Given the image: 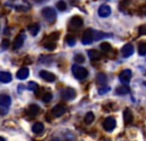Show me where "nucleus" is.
<instances>
[{
	"mask_svg": "<svg viewBox=\"0 0 146 141\" xmlns=\"http://www.w3.org/2000/svg\"><path fill=\"white\" fill-rule=\"evenodd\" d=\"M28 30L32 35H36L39 31V25L38 24H32V25H29Z\"/></svg>",
	"mask_w": 146,
	"mask_h": 141,
	"instance_id": "21",
	"label": "nucleus"
},
{
	"mask_svg": "<svg viewBox=\"0 0 146 141\" xmlns=\"http://www.w3.org/2000/svg\"><path fill=\"white\" fill-rule=\"evenodd\" d=\"M129 92V88L127 86H120V87H118L116 89V93L117 94H121V96L127 94Z\"/></svg>",
	"mask_w": 146,
	"mask_h": 141,
	"instance_id": "25",
	"label": "nucleus"
},
{
	"mask_svg": "<svg viewBox=\"0 0 146 141\" xmlns=\"http://www.w3.org/2000/svg\"><path fill=\"white\" fill-rule=\"evenodd\" d=\"M72 72H73V75L75 76V78L78 80H84L88 76V70L78 65H74L72 67Z\"/></svg>",
	"mask_w": 146,
	"mask_h": 141,
	"instance_id": "1",
	"label": "nucleus"
},
{
	"mask_svg": "<svg viewBox=\"0 0 146 141\" xmlns=\"http://www.w3.org/2000/svg\"><path fill=\"white\" fill-rule=\"evenodd\" d=\"M45 48L48 49V50H54V49L56 48V44L53 42H50V43H48V44H46Z\"/></svg>",
	"mask_w": 146,
	"mask_h": 141,
	"instance_id": "32",
	"label": "nucleus"
},
{
	"mask_svg": "<svg viewBox=\"0 0 146 141\" xmlns=\"http://www.w3.org/2000/svg\"><path fill=\"white\" fill-rule=\"evenodd\" d=\"M24 41H25V34L24 33H20L19 35H17V37L14 41V45H13L15 50L21 48L23 46V44H24Z\"/></svg>",
	"mask_w": 146,
	"mask_h": 141,
	"instance_id": "13",
	"label": "nucleus"
},
{
	"mask_svg": "<svg viewBox=\"0 0 146 141\" xmlns=\"http://www.w3.org/2000/svg\"><path fill=\"white\" fill-rule=\"evenodd\" d=\"M65 111H66L65 106H63V105H61V104H57V105H55L53 107V109H52V114H53L55 117H60V116H62L64 114Z\"/></svg>",
	"mask_w": 146,
	"mask_h": 141,
	"instance_id": "9",
	"label": "nucleus"
},
{
	"mask_svg": "<svg viewBox=\"0 0 146 141\" xmlns=\"http://www.w3.org/2000/svg\"><path fill=\"white\" fill-rule=\"evenodd\" d=\"M135 52V49H134V46L131 45V44H127V45H124L122 48H121V54H122V56L123 57H129L132 56L133 54Z\"/></svg>",
	"mask_w": 146,
	"mask_h": 141,
	"instance_id": "10",
	"label": "nucleus"
},
{
	"mask_svg": "<svg viewBox=\"0 0 146 141\" xmlns=\"http://www.w3.org/2000/svg\"><path fill=\"white\" fill-rule=\"evenodd\" d=\"M103 127L107 132H112L116 127V120L114 117L112 116H109L107 118L105 119L104 122H103Z\"/></svg>",
	"mask_w": 146,
	"mask_h": 141,
	"instance_id": "5",
	"label": "nucleus"
},
{
	"mask_svg": "<svg viewBox=\"0 0 146 141\" xmlns=\"http://www.w3.org/2000/svg\"><path fill=\"white\" fill-rule=\"evenodd\" d=\"M53 99V94L51 92H47L44 94V96H42V101L45 102V103H49V102L51 101V100Z\"/></svg>",
	"mask_w": 146,
	"mask_h": 141,
	"instance_id": "29",
	"label": "nucleus"
},
{
	"mask_svg": "<svg viewBox=\"0 0 146 141\" xmlns=\"http://www.w3.org/2000/svg\"><path fill=\"white\" fill-rule=\"evenodd\" d=\"M138 53H139L140 56L146 55V43L142 42L139 44V46H138Z\"/></svg>",
	"mask_w": 146,
	"mask_h": 141,
	"instance_id": "20",
	"label": "nucleus"
},
{
	"mask_svg": "<svg viewBox=\"0 0 146 141\" xmlns=\"http://www.w3.org/2000/svg\"><path fill=\"white\" fill-rule=\"evenodd\" d=\"M42 131H44V124L42 122H35V124L32 126V132L34 134H42Z\"/></svg>",
	"mask_w": 146,
	"mask_h": 141,
	"instance_id": "18",
	"label": "nucleus"
},
{
	"mask_svg": "<svg viewBox=\"0 0 146 141\" xmlns=\"http://www.w3.org/2000/svg\"><path fill=\"white\" fill-rule=\"evenodd\" d=\"M42 17L45 18L47 22L49 23H54V21L56 20V11L52 7H45L42 11Z\"/></svg>",
	"mask_w": 146,
	"mask_h": 141,
	"instance_id": "3",
	"label": "nucleus"
},
{
	"mask_svg": "<svg viewBox=\"0 0 146 141\" xmlns=\"http://www.w3.org/2000/svg\"><path fill=\"white\" fill-rule=\"evenodd\" d=\"M29 76V70L27 68H21L17 72V78L20 80H24Z\"/></svg>",
	"mask_w": 146,
	"mask_h": 141,
	"instance_id": "16",
	"label": "nucleus"
},
{
	"mask_svg": "<svg viewBox=\"0 0 146 141\" xmlns=\"http://www.w3.org/2000/svg\"><path fill=\"white\" fill-rule=\"evenodd\" d=\"M75 61L78 62V63H83V62L85 61L84 55H82L81 53L76 54V56H75Z\"/></svg>",
	"mask_w": 146,
	"mask_h": 141,
	"instance_id": "28",
	"label": "nucleus"
},
{
	"mask_svg": "<svg viewBox=\"0 0 146 141\" xmlns=\"http://www.w3.org/2000/svg\"><path fill=\"white\" fill-rule=\"evenodd\" d=\"M131 78H132V70H123L119 74V81L121 82V84L123 85H129L131 82Z\"/></svg>",
	"mask_w": 146,
	"mask_h": 141,
	"instance_id": "4",
	"label": "nucleus"
},
{
	"mask_svg": "<svg viewBox=\"0 0 146 141\" xmlns=\"http://www.w3.org/2000/svg\"><path fill=\"white\" fill-rule=\"evenodd\" d=\"M123 119H124V122H125V124H131V122L133 121V119H134L132 111H131V109H129V108L124 109V111H123Z\"/></svg>",
	"mask_w": 146,
	"mask_h": 141,
	"instance_id": "17",
	"label": "nucleus"
},
{
	"mask_svg": "<svg viewBox=\"0 0 146 141\" xmlns=\"http://www.w3.org/2000/svg\"><path fill=\"white\" fill-rule=\"evenodd\" d=\"M82 25H83V19L81 17H79V16H75V17H73L70 19L68 27L72 30H76V29L82 27Z\"/></svg>",
	"mask_w": 146,
	"mask_h": 141,
	"instance_id": "7",
	"label": "nucleus"
},
{
	"mask_svg": "<svg viewBox=\"0 0 146 141\" xmlns=\"http://www.w3.org/2000/svg\"><path fill=\"white\" fill-rule=\"evenodd\" d=\"M108 91H110L109 86H104V87L98 88V93H100V94H105V93H107Z\"/></svg>",
	"mask_w": 146,
	"mask_h": 141,
	"instance_id": "33",
	"label": "nucleus"
},
{
	"mask_svg": "<svg viewBox=\"0 0 146 141\" xmlns=\"http://www.w3.org/2000/svg\"><path fill=\"white\" fill-rule=\"evenodd\" d=\"M39 76H40L42 79L46 80L47 82H54L55 79H56L55 75L50 73V72H48V70H40V72H39Z\"/></svg>",
	"mask_w": 146,
	"mask_h": 141,
	"instance_id": "12",
	"label": "nucleus"
},
{
	"mask_svg": "<svg viewBox=\"0 0 146 141\" xmlns=\"http://www.w3.org/2000/svg\"><path fill=\"white\" fill-rule=\"evenodd\" d=\"M38 111H39V107H38V106H36V105H34V104L30 105V106H29V108H28L29 114H30V115H32V116L36 115L37 113H38Z\"/></svg>",
	"mask_w": 146,
	"mask_h": 141,
	"instance_id": "22",
	"label": "nucleus"
},
{
	"mask_svg": "<svg viewBox=\"0 0 146 141\" xmlns=\"http://www.w3.org/2000/svg\"><path fill=\"white\" fill-rule=\"evenodd\" d=\"M101 49L103 50V52H109V51L111 50V45H110V44L108 42L102 43Z\"/></svg>",
	"mask_w": 146,
	"mask_h": 141,
	"instance_id": "26",
	"label": "nucleus"
},
{
	"mask_svg": "<svg viewBox=\"0 0 146 141\" xmlns=\"http://www.w3.org/2000/svg\"><path fill=\"white\" fill-rule=\"evenodd\" d=\"M111 15V7L108 4H102L98 7V16L102 18H107Z\"/></svg>",
	"mask_w": 146,
	"mask_h": 141,
	"instance_id": "11",
	"label": "nucleus"
},
{
	"mask_svg": "<svg viewBox=\"0 0 146 141\" xmlns=\"http://www.w3.org/2000/svg\"><path fill=\"white\" fill-rule=\"evenodd\" d=\"M0 141H6V140H5V138H3V137L0 136Z\"/></svg>",
	"mask_w": 146,
	"mask_h": 141,
	"instance_id": "35",
	"label": "nucleus"
},
{
	"mask_svg": "<svg viewBox=\"0 0 146 141\" xmlns=\"http://www.w3.org/2000/svg\"><path fill=\"white\" fill-rule=\"evenodd\" d=\"M110 34H105L104 32L98 30H93V41H98L103 39L104 37H109Z\"/></svg>",
	"mask_w": 146,
	"mask_h": 141,
	"instance_id": "19",
	"label": "nucleus"
},
{
	"mask_svg": "<svg viewBox=\"0 0 146 141\" xmlns=\"http://www.w3.org/2000/svg\"><path fill=\"white\" fill-rule=\"evenodd\" d=\"M76 90L72 87H68L65 88L64 90L62 91L61 96L62 99H64L65 101H73L75 98H76Z\"/></svg>",
	"mask_w": 146,
	"mask_h": 141,
	"instance_id": "6",
	"label": "nucleus"
},
{
	"mask_svg": "<svg viewBox=\"0 0 146 141\" xmlns=\"http://www.w3.org/2000/svg\"><path fill=\"white\" fill-rule=\"evenodd\" d=\"M11 104V96H7V94H0V113L1 114H6V113L9 112Z\"/></svg>",
	"mask_w": 146,
	"mask_h": 141,
	"instance_id": "2",
	"label": "nucleus"
},
{
	"mask_svg": "<svg viewBox=\"0 0 146 141\" xmlns=\"http://www.w3.org/2000/svg\"><path fill=\"white\" fill-rule=\"evenodd\" d=\"M57 9H58L59 11H64V9H66V4H65L64 1H58V2H57Z\"/></svg>",
	"mask_w": 146,
	"mask_h": 141,
	"instance_id": "31",
	"label": "nucleus"
},
{
	"mask_svg": "<svg viewBox=\"0 0 146 141\" xmlns=\"http://www.w3.org/2000/svg\"><path fill=\"white\" fill-rule=\"evenodd\" d=\"M66 43H68L70 46H74L76 44V39H75L73 35H68V37H66Z\"/></svg>",
	"mask_w": 146,
	"mask_h": 141,
	"instance_id": "30",
	"label": "nucleus"
},
{
	"mask_svg": "<svg viewBox=\"0 0 146 141\" xmlns=\"http://www.w3.org/2000/svg\"><path fill=\"white\" fill-rule=\"evenodd\" d=\"M88 57L92 61H98L102 58V54L98 50H89L88 51Z\"/></svg>",
	"mask_w": 146,
	"mask_h": 141,
	"instance_id": "15",
	"label": "nucleus"
},
{
	"mask_svg": "<svg viewBox=\"0 0 146 141\" xmlns=\"http://www.w3.org/2000/svg\"><path fill=\"white\" fill-rule=\"evenodd\" d=\"M9 47V40H3L1 43V48L2 49H7Z\"/></svg>",
	"mask_w": 146,
	"mask_h": 141,
	"instance_id": "34",
	"label": "nucleus"
},
{
	"mask_svg": "<svg viewBox=\"0 0 146 141\" xmlns=\"http://www.w3.org/2000/svg\"><path fill=\"white\" fill-rule=\"evenodd\" d=\"M107 81V77L105 75L104 73H98V76H96V82H98V84H103L104 85Z\"/></svg>",
	"mask_w": 146,
	"mask_h": 141,
	"instance_id": "24",
	"label": "nucleus"
},
{
	"mask_svg": "<svg viewBox=\"0 0 146 141\" xmlns=\"http://www.w3.org/2000/svg\"><path fill=\"white\" fill-rule=\"evenodd\" d=\"M28 89L29 90H32L34 92H36L38 90V85L35 83V82H29L28 83Z\"/></svg>",
	"mask_w": 146,
	"mask_h": 141,
	"instance_id": "27",
	"label": "nucleus"
},
{
	"mask_svg": "<svg viewBox=\"0 0 146 141\" xmlns=\"http://www.w3.org/2000/svg\"><path fill=\"white\" fill-rule=\"evenodd\" d=\"M93 42V30L92 29H87L85 31L83 37H82V43L84 45H90Z\"/></svg>",
	"mask_w": 146,
	"mask_h": 141,
	"instance_id": "8",
	"label": "nucleus"
},
{
	"mask_svg": "<svg viewBox=\"0 0 146 141\" xmlns=\"http://www.w3.org/2000/svg\"><path fill=\"white\" fill-rule=\"evenodd\" d=\"M13 80V76L9 72H0V82L2 83H9Z\"/></svg>",
	"mask_w": 146,
	"mask_h": 141,
	"instance_id": "14",
	"label": "nucleus"
},
{
	"mask_svg": "<svg viewBox=\"0 0 146 141\" xmlns=\"http://www.w3.org/2000/svg\"><path fill=\"white\" fill-rule=\"evenodd\" d=\"M93 120H94V114H93L91 111H89V112L86 113V115H85V117H84L85 124H90Z\"/></svg>",
	"mask_w": 146,
	"mask_h": 141,
	"instance_id": "23",
	"label": "nucleus"
}]
</instances>
